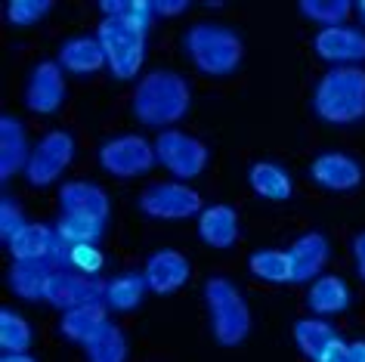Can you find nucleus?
Listing matches in <instances>:
<instances>
[{"instance_id": "obj_18", "label": "nucleus", "mask_w": 365, "mask_h": 362, "mask_svg": "<svg viewBox=\"0 0 365 362\" xmlns=\"http://www.w3.org/2000/svg\"><path fill=\"white\" fill-rule=\"evenodd\" d=\"M56 62L68 75H96L99 68H106V50L99 43L96 34H75V38L62 41L59 43V53H56Z\"/></svg>"}, {"instance_id": "obj_37", "label": "nucleus", "mask_w": 365, "mask_h": 362, "mask_svg": "<svg viewBox=\"0 0 365 362\" xmlns=\"http://www.w3.org/2000/svg\"><path fill=\"white\" fill-rule=\"evenodd\" d=\"M189 10V0H155V16H180Z\"/></svg>"}, {"instance_id": "obj_31", "label": "nucleus", "mask_w": 365, "mask_h": 362, "mask_svg": "<svg viewBox=\"0 0 365 362\" xmlns=\"http://www.w3.org/2000/svg\"><path fill=\"white\" fill-rule=\"evenodd\" d=\"M300 13L322 29H331V25H346L353 16V4L350 0H300Z\"/></svg>"}, {"instance_id": "obj_25", "label": "nucleus", "mask_w": 365, "mask_h": 362, "mask_svg": "<svg viewBox=\"0 0 365 362\" xmlns=\"http://www.w3.org/2000/svg\"><path fill=\"white\" fill-rule=\"evenodd\" d=\"M145 291H149V282H145L143 273H121L106 282V306L115 313H130L143 304Z\"/></svg>"}, {"instance_id": "obj_2", "label": "nucleus", "mask_w": 365, "mask_h": 362, "mask_svg": "<svg viewBox=\"0 0 365 362\" xmlns=\"http://www.w3.org/2000/svg\"><path fill=\"white\" fill-rule=\"evenodd\" d=\"M189 62L207 78H230L245 59V38L226 22H195L182 34Z\"/></svg>"}, {"instance_id": "obj_20", "label": "nucleus", "mask_w": 365, "mask_h": 362, "mask_svg": "<svg viewBox=\"0 0 365 362\" xmlns=\"http://www.w3.org/2000/svg\"><path fill=\"white\" fill-rule=\"evenodd\" d=\"M59 214H84L96 220H108V195L103 186L90 180H68L59 186Z\"/></svg>"}, {"instance_id": "obj_22", "label": "nucleus", "mask_w": 365, "mask_h": 362, "mask_svg": "<svg viewBox=\"0 0 365 362\" xmlns=\"http://www.w3.org/2000/svg\"><path fill=\"white\" fill-rule=\"evenodd\" d=\"M106 325H108V306H106V301H96V304H84V306H75V310L62 313L59 331H62V338H68V341H75L84 347V343L93 341Z\"/></svg>"}, {"instance_id": "obj_35", "label": "nucleus", "mask_w": 365, "mask_h": 362, "mask_svg": "<svg viewBox=\"0 0 365 362\" xmlns=\"http://www.w3.org/2000/svg\"><path fill=\"white\" fill-rule=\"evenodd\" d=\"M344 359H346V341L341 338V334H337V338L316 356V362H344Z\"/></svg>"}, {"instance_id": "obj_11", "label": "nucleus", "mask_w": 365, "mask_h": 362, "mask_svg": "<svg viewBox=\"0 0 365 362\" xmlns=\"http://www.w3.org/2000/svg\"><path fill=\"white\" fill-rule=\"evenodd\" d=\"M66 68L56 59H43L31 68L25 84V105L38 115H53L66 103Z\"/></svg>"}, {"instance_id": "obj_30", "label": "nucleus", "mask_w": 365, "mask_h": 362, "mask_svg": "<svg viewBox=\"0 0 365 362\" xmlns=\"http://www.w3.org/2000/svg\"><path fill=\"white\" fill-rule=\"evenodd\" d=\"M31 347V325L29 319L13 310V306H4L0 310V350L4 353H29Z\"/></svg>"}, {"instance_id": "obj_15", "label": "nucleus", "mask_w": 365, "mask_h": 362, "mask_svg": "<svg viewBox=\"0 0 365 362\" xmlns=\"http://www.w3.org/2000/svg\"><path fill=\"white\" fill-rule=\"evenodd\" d=\"M143 276H145V282H149V291L173 294L189 282L192 264H189V257L182 254V251L161 248V251H155V254H149V260H145V267H143Z\"/></svg>"}, {"instance_id": "obj_39", "label": "nucleus", "mask_w": 365, "mask_h": 362, "mask_svg": "<svg viewBox=\"0 0 365 362\" xmlns=\"http://www.w3.org/2000/svg\"><path fill=\"white\" fill-rule=\"evenodd\" d=\"M0 362H38V359H34L31 353H4Z\"/></svg>"}, {"instance_id": "obj_27", "label": "nucleus", "mask_w": 365, "mask_h": 362, "mask_svg": "<svg viewBox=\"0 0 365 362\" xmlns=\"http://www.w3.org/2000/svg\"><path fill=\"white\" fill-rule=\"evenodd\" d=\"M106 232V223L96 217H84V214H59L56 220V235L66 245H99Z\"/></svg>"}, {"instance_id": "obj_6", "label": "nucleus", "mask_w": 365, "mask_h": 362, "mask_svg": "<svg viewBox=\"0 0 365 362\" xmlns=\"http://www.w3.org/2000/svg\"><path fill=\"white\" fill-rule=\"evenodd\" d=\"M155 155H158V165L164 170H170L180 183L195 180L207 167V146L180 128L161 130L155 137Z\"/></svg>"}, {"instance_id": "obj_7", "label": "nucleus", "mask_w": 365, "mask_h": 362, "mask_svg": "<svg viewBox=\"0 0 365 362\" xmlns=\"http://www.w3.org/2000/svg\"><path fill=\"white\" fill-rule=\"evenodd\" d=\"M155 161H158V155H155V143L140 137V133L108 137L103 146H99V165H103L106 174H112L118 180L149 174Z\"/></svg>"}, {"instance_id": "obj_40", "label": "nucleus", "mask_w": 365, "mask_h": 362, "mask_svg": "<svg viewBox=\"0 0 365 362\" xmlns=\"http://www.w3.org/2000/svg\"><path fill=\"white\" fill-rule=\"evenodd\" d=\"M353 13L359 16V22L365 25V0H356V4H353Z\"/></svg>"}, {"instance_id": "obj_36", "label": "nucleus", "mask_w": 365, "mask_h": 362, "mask_svg": "<svg viewBox=\"0 0 365 362\" xmlns=\"http://www.w3.org/2000/svg\"><path fill=\"white\" fill-rule=\"evenodd\" d=\"M353 264H356V276L365 282V229L353 235Z\"/></svg>"}, {"instance_id": "obj_38", "label": "nucleus", "mask_w": 365, "mask_h": 362, "mask_svg": "<svg viewBox=\"0 0 365 362\" xmlns=\"http://www.w3.org/2000/svg\"><path fill=\"white\" fill-rule=\"evenodd\" d=\"M344 362H365V341H346V359Z\"/></svg>"}, {"instance_id": "obj_1", "label": "nucleus", "mask_w": 365, "mask_h": 362, "mask_svg": "<svg viewBox=\"0 0 365 362\" xmlns=\"http://www.w3.org/2000/svg\"><path fill=\"white\" fill-rule=\"evenodd\" d=\"M192 108V87L173 68H152L136 81L130 96V112L152 130H170Z\"/></svg>"}, {"instance_id": "obj_12", "label": "nucleus", "mask_w": 365, "mask_h": 362, "mask_svg": "<svg viewBox=\"0 0 365 362\" xmlns=\"http://www.w3.org/2000/svg\"><path fill=\"white\" fill-rule=\"evenodd\" d=\"M6 251L13 260H50L56 267H66V245L47 223H25L6 242Z\"/></svg>"}, {"instance_id": "obj_16", "label": "nucleus", "mask_w": 365, "mask_h": 362, "mask_svg": "<svg viewBox=\"0 0 365 362\" xmlns=\"http://www.w3.org/2000/svg\"><path fill=\"white\" fill-rule=\"evenodd\" d=\"M242 235L239 211L232 205H205L198 214V239L217 251H230Z\"/></svg>"}, {"instance_id": "obj_34", "label": "nucleus", "mask_w": 365, "mask_h": 362, "mask_svg": "<svg viewBox=\"0 0 365 362\" xmlns=\"http://www.w3.org/2000/svg\"><path fill=\"white\" fill-rule=\"evenodd\" d=\"M25 223H29V220H25L22 207L16 205L10 195H4V198H0V235H4V242H10L13 235L19 232Z\"/></svg>"}, {"instance_id": "obj_13", "label": "nucleus", "mask_w": 365, "mask_h": 362, "mask_svg": "<svg viewBox=\"0 0 365 362\" xmlns=\"http://www.w3.org/2000/svg\"><path fill=\"white\" fill-rule=\"evenodd\" d=\"M313 50L331 66H356L365 59V31L353 25H331L313 34Z\"/></svg>"}, {"instance_id": "obj_5", "label": "nucleus", "mask_w": 365, "mask_h": 362, "mask_svg": "<svg viewBox=\"0 0 365 362\" xmlns=\"http://www.w3.org/2000/svg\"><path fill=\"white\" fill-rule=\"evenodd\" d=\"M96 38L106 50V62L108 71L118 81H130L140 75L143 62H145V31L133 29L130 22L106 16L96 29Z\"/></svg>"}, {"instance_id": "obj_17", "label": "nucleus", "mask_w": 365, "mask_h": 362, "mask_svg": "<svg viewBox=\"0 0 365 362\" xmlns=\"http://www.w3.org/2000/svg\"><path fill=\"white\" fill-rule=\"evenodd\" d=\"M288 254H291V267H294V282H316L328 264L331 245H328L322 232L309 229L291 242Z\"/></svg>"}, {"instance_id": "obj_29", "label": "nucleus", "mask_w": 365, "mask_h": 362, "mask_svg": "<svg viewBox=\"0 0 365 362\" xmlns=\"http://www.w3.org/2000/svg\"><path fill=\"white\" fill-rule=\"evenodd\" d=\"M87 362H127V334L108 322L93 341L84 343Z\"/></svg>"}, {"instance_id": "obj_33", "label": "nucleus", "mask_w": 365, "mask_h": 362, "mask_svg": "<svg viewBox=\"0 0 365 362\" xmlns=\"http://www.w3.org/2000/svg\"><path fill=\"white\" fill-rule=\"evenodd\" d=\"M66 267L87 276H99V269L106 267V254L96 245H66Z\"/></svg>"}, {"instance_id": "obj_9", "label": "nucleus", "mask_w": 365, "mask_h": 362, "mask_svg": "<svg viewBox=\"0 0 365 362\" xmlns=\"http://www.w3.org/2000/svg\"><path fill=\"white\" fill-rule=\"evenodd\" d=\"M75 161V137L68 130H50L43 133L41 143L31 149L25 180L31 186H50L66 174V167Z\"/></svg>"}, {"instance_id": "obj_8", "label": "nucleus", "mask_w": 365, "mask_h": 362, "mask_svg": "<svg viewBox=\"0 0 365 362\" xmlns=\"http://www.w3.org/2000/svg\"><path fill=\"white\" fill-rule=\"evenodd\" d=\"M140 211L155 220H186L205 211L202 192L180 180H168V183H152L143 189L140 195Z\"/></svg>"}, {"instance_id": "obj_14", "label": "nucleus", "mask_w": 365, "mask_h": 362, "mask_svg": "<svg viewBox=\"0 0 365 362\" xmlns=\"http://www.w3.org/2000/svg\"><path fill=\"white\" fill-rule=\"evenodd\" d=\"M307 174L313 183H319L322 189H331V192H350V189L362 186L365 170L353 155L346 152H322L309 161Z\"/></svg>"}, {"instance_id": "obj_32", "label": "nucleus", "mask_w": 365, "mask_h": 362, "mask_svg": "<svg viewBox=\"0 0 365 362\" xmlns=\"http://www.w3.org/2000/svg\"><path fill=\"white\" fill-rule=\"evenodd\" d=\"M53 10V0H6L4 16L16 29H29L38 19H43Z\"/></svg>"}, {"instance_id": "obj_21", "label": "nucleus", "mask_w": 365, "mask_h": 362, "mask_svg": "<svg viewBox=\"0 0 365 362\" xmlns=\"http://www.w3.org/2000/svg\"><path fill=\"white\" fill-rule=\"evenodd\" d=\"M53 269H56V264H50V260H13L10 273H6V285H10V291L16 297L38 304L43 301Z\"/></svg>"}, {"instance_id": "obj_10", "label": "nucleus", "mask_w": 365, "mask_h": 362, "mask_svg": "<svg viewBox=\"0 0 365 362\" xmlns=\"http://www.w3.org/2000/svg\"><path fill=\"white\" fill-rule=\"evenodd\" d=\"M103 297H106V279L78 273V269H71V267H56L47 282V291H43V304L68 313V310H75V306L103 301Z\"/></svg>"}, {"instance_id": "obj_23", "label": "nucleus", "mask_w": 365, "mask_h": 362, "mask_svg": "<svg viewBox=\"0 0 365 362\" xmlns=\"http://www.w3.org/2000/svg\"><path fill=\"white\" fill-rule=\"evenodd\" d=\"M248 183L267 202H288L291 192H294V180L276 161H254L248 170Z\"/></svg>"}, {"instance_id": "obj_3", "label": "nucleus", "mask_w": 365, "mask_h": 362, "mask_svg": "<svg viewBox=\"0 0 365 362\" xmlns=\"http://www.w3.org/2000/svg\"><path fill=\"white\" fill-rule=\"evenodd\" d=\"M313 108L328 124H356L365 118V68L331 66L313 87Z\"/></svg>"}, {"instance_id": "obj_26", "label": "nucleus", "mask_w": 365, "mask_h": 362, "mask_svg": "<svg viewBox=\"0 0 365 362\" xmlns=\"http://www.w3.org/2000/svg\"><path fill=\"white\" fill-rule=\"evenodd\" d=\"M248 269L254 279L269 285H285L294 282V267H291V254L279 248H260L248 257Z\"/></svg>"}, {"instance_id": "obj_4", "label": "nucleus", "mask_w": 365, "mask_h": 362, "mask_svg": "<svg viewBox=\"0 0 365 362\" xmlns=\"http://www.w3.org/2000/svg\"><path fill=\"white\" fill-rule=\"evenodd\" d=\"M205 306L211 331L217 343L223 347H239L251 334V306L245 301L242 288L226 276H211L205 282Z\"/></svg>"}, {"instance_id": "obj_19", "label": "nucleus", "mask_w": 365, "mask_h": 362, "mask_svg": "<svg viewBox=\"0 0 365 362\" xmlns=\"http://www.w3.org/2000/svg\"><path fill=\"white\" fill-rule=\"evenodd\" d=\"M31 158L25 124L16 115L6 112L0 118V180H13L16 174H25Z\"/></svg>"}, {"instance_id": "obj_28", "label": "nucleus", "mask_w": 365, "mask_h": 362, "mask_svg": "<svg viewBox=\"0 0 365 362\" xmlns=\"http://www.w3.org/2000/svg\"><path fill=\"white\" fill-rule=\"evenodd\" d=\"M334 338H337V331L325 319H319V316H304V319L294 322V343L300 347V353L313 362Z\"/></svg>"}, {"instance_id": "obj_24", "label": "nucleus", "mask_w": 365, "mask_h": 362, "mask_svg": "<svg viewBox=\"0 0 365 362\" xmlns=\"http://www.w3.org/2000/svg\"><path fill=\"white\" fill-rule=\"evenodd\" d=\"M307 306L313 310L316 316H334V313H344L350 306V288L341 276H319L316 282H309V291H307Z\"/></svg>"}]
</instances>
